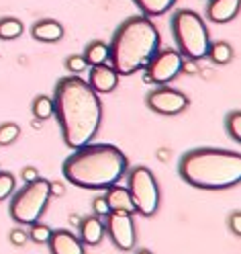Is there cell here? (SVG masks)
<instances>
[{
  "label": "cell",
  "mask_w": 241,
  "mask_h": 254,
  "mask_svg": "<svg viewBox=\"0 0 241 254\" xmlns=\"http://www.w3.org/2000/svg\"><path fill=\"white\" fill-rule=\"evenodd\" d=\"M53 115L59 123L63 144L82 148L96 137L102 123V103L84 78L63 76L53 90Z\"/></svg>",
  "instance_id": "obj_1"
},
{
  "label": "cell",
  "mask_w": 241,
  "mask_h": 254,
  "mask_svg": "<svg viewBox=\"0 0 241 254\" xmlns=\"http://www.w3.org/2000/svg\"><path fill=\"white\" fill-rule=\"evenodd\" d=\"M129 170L127 156L112 144H86L76 148L61 164L63 179L70 185L90 190H106Z\"/></svg>",
  "instance_id": "obj_2"
},
{
  "label": "cell",
  "mask_w": 241,
  "mask_h": 254,
  "mask_svg": "<svg viewBox=\"0 0 241 254\" xmlns=\"http://www.w3.org/2000/svg\"><path fill=\"white\" fill-rule=\"evenodd\" d=\"M159 31L151 19L137 14L125 19L112 33L108 43L110 66L119 76H133L153 58L159 50Z\"/></svg>",
  "instance_id": "obj_3"
},
{
  "label": "cell",
  "mask_w": 241,
  "mask_h": 254,
  "mask_svg": "<svg viewBox=\"0 0 241 254\" xmlns=\"http://www.w3.org/2000/svg\"><path fill=\"white\" fill-rule=\"evenodd\" d=\"M180 179L204 190H223L241 183V154L221 148H194L180 156Z\"/></svg>",
  "instance_id": "obj_4"
},
{
  "label": "cell",
  "mask_w": 241,
  "mask_h": 254,
  "mask_svg": "<svg viewBox=\"0 0 241 254\" xmlns=\"http://www.w3.org/2000/svg\"><path fill=\"white\" fill-rule=\"evenodd\" d=\"M172 37L178 47V54L186 60H202L208 50V29L196 10L180 8L172 14L170 21Z\"/></svg>",
  "instance_id": "obj_5"
},
{
  "label": "cell",
  "mask_w": 241,
  "mask_h": 254,
  "mask_svg": "<svg viewBox=\"0 0 241 254\" xmlns=\"http://www.w3.org/2000/svg\"><path fill=\"white\" fill-rule=\"evenodd\" d=\"M49 199H51L49 181L39 177L31 183H25L19 190H14L8 213L14 224L31 226L43 217L47 205H49Z\"/></svg>",
  "instance_id": "obj_6"
},
{
  "label": "cell",
  "mask_w": 241,
  "mask_h": 254,
  "mask_svg": "<svg viewBox=\"0 0 241 254\" xmlns=\"http://www.w3.org/2000/svg\"><path fill=\"white\" fill-rule=\"evenodd\" d=\"M125 177L135 213H139L141 217H153L159 209V201H162L155 174L147 166H135L127 170Z\"/></svg>",
  "instance_id": "obj_7"
},
{
  "label": "cell",
  "mask_w": 241,
  "mask_h": 254,
  "mask_svg": "<svg viewBox=\"0 0 241 254\" xmlns=\"http://www.w3.org/2000/svg\"><path fill=\"white\" fill-rule=\"evenodd\" d=\"M106 236L112 240L119 250L129 252L137 244V232H135V219L129 211H110L104 221Z\"/></svg>",
  "instance_id": "obj_8"
},
{
  "label": "cell",
  "mask_w": 241,
  "mask_h": 254,
  "mask_svg": "<svg viewBox=\"0 0 241 254\" xmlns=\"http://www.w3.org/2000/svg\"><path fill=\"white\" fill-rule=\"evenodd\" d=\"M180 66H182V56L178 54V50H157L153 58L145 64L147 80H151L157 86L170 84L180 74Z\"/></svg>",
  "instance_id": "obj_9"
},
{
  "label": "cell",
  "mask_w": 241,
  "mask_h": 254,
  "mask_svg": "<svg viewBox=\"0 0 241 254\" xmlns=\"http://www.w3.org/2000/svg\"><path fill=\"white\" fill-rule=\"evenodd\" d=\"M147 107L157 115H166V117H174L180 115L188 109V97L182 90H176L172 86H157L151 92H147L145 97Z\"/></svg>",
  "instance_id": "obj_10"
},
{
  "label": "cell",
  "mask_w": 241,
  "mask_h": 254,
  "mask_svg": "<svg viewBox=\"0 0 241 254\" xmlns=\"http://www.w3.org/2000/svg\"><path fill=\"white\" fill-rule=\"evenodd\" d=\"M119 84V74L112 70L108 64H96L88 72V86L96 94H108L117 88Z\"/></svg>",
  "instance_id": "obj_11"
},
{
  "label": "cell",
  "mask_w": 241,
  "mask_h": 254,
  "mask_svg": "<svg viewBox=\"0 0 241 254\" xmlns=\"http://www.w3.org/2000/svg\"><path fill=\"white\" fill-rule=\"evenodd\" d=\"M49 252L51 254H86V248L82 240L70 230H51L49 240Z\"/></svg>",
  "instance_id": "obj_12"
},
{
  "label": "cell",
  "mask_w": 241,
  "mask_h": 254,
  "mask_svg": "<svg viewBox=\"0 0 241 254\" xmlns=\"http://www.w3.org/2000/svg\"><path fill=\"white\" fill-rule=\"evenodd\" d=\"M239 8H241V0H208L206 19L215 25L229 23V21L237 19Z\"/></svg>",
  "instance_id": "obj_13"
},
{
  "label": "cell",
  "mask_w": 241,
  "mask_h": 254,
  "mask_svg": "<svg viewBox=\"0 0 241 254\" xmlns=\"http://www.w3.org/2000/svg\"><path fill=\"white\" fill-rule=\"evenodd\" d=\"M78 232H80L78 238L82 240L84 246H98L106 236L102 217H96V215H88V217H84L82 221H80Z\"/></svg>",
  "instance_id": "obj_14"
},
{
  "label": "cell",
  "mask_w": 241,
  "mask_h": 254,
  "mask_svg": "<svg viewBox=\"0 0 241 254\" xmlns=\"http://www.w3.org/2000/svg\"><path fill=\"white\" fill-rule=\"evenodd\" d=\"M31 37L41 43H55L63 37V25L55 19H41L31 27Z\"/></svg>",
  "instance_id": "obj_15"
},
{
  "label": "cell",
  "mask_w": 241,
  "mask_h": 254,
  "mask_svg": "<svg viewBox=\"0 0 241 254\" xmlns=\"http://www.w3.org/2000/svg\"><path fill=\"white\" fill-rule=\"evenodd\" d=\"M104 199L108 203V209L110 211H129V213H135L133 201H131V195H129V189L121 187L119 183L106 189Z\"/></svg>",
  "instance_id": "obj_16"
},
{
  "label": "cell",
  "mask_w": 241,
  "mask_h": 254,
  "mask_svg": "<svg viewBox=\"0 0 241 254\" xmlns=\"http://www.w3.org/2000/svg\"><path fill=\"white\" fill-rule=\"evenodd\" d=\"M133 2L137 4L143 17L153 19V17H162L168 10H172L176 0H133Z\"/></svg>",
  "instance_id": "obj_17"
},
{
  "label": "cell",
  "mask_w": 241,
  "mask_h": 254,
  "mask_svg": "<svg viewBox=\"0 0 241 254\" xmlns=\"http://www.w3.org/2000/svg\"><path fill=\"white\" fill-rule=\"evenodd\" d=\"M206 56L211 60L215 66H225L233 60V47L227 41H215V43H208V50Z\"/></svg>",
  "instance_id": "obj_18"
},
{
  "label": "cell",
  "mask_w": 241,
  "mask_h": 254,
  "mask_svg": "<svg viewBox=\"0 0 241 254\" xmlns=\"http://www.w3.org/2000/svg\"><path fill=\"white\" fill-rule=\"evenodd\" d=\"M84 60L88 66H96V64H106L108 60V43L96 39V41H90L86 47H84Z\"/></svg>",
  "instance_id": "obj_19"
},
{
  "label": "cell",
  "mask_w": 241,
  "mask_h": 254,
  "mask_svg": "<svg viewBox=\"0 0 241 254\" xmlns=\"http://www.w3.org/2000/svg\"><path fill=\"white\" fill-rule=\"evenodd\" d=\"M23 31H25V25L17 17H2L0 19V39L2 41L19 39L23 35Z\"/></svg>",
  "instance_id": "obj_20"
},
{
  "label": "cell",
  "mask_w": 241,
  "mask_h": 254,
  "mask_svg": "<svg viewBox=\"0 0 241 254\" xmlns=\"http://www.w3.org/2000/svg\"><path fill=\"white\" fill-rule=\"evenodd\" d=\"M31 113L39 121H47L49 117H53V99L47 94H37L31 103Z\"/></svg>",
  "instance_id": "obj_21"
},
{
  "label": "cell",
  "mask_w": 241,
  "mask_h": 254,
  "mask_svg": "<svg viewBox=\"0 0 241 254\" xmlns=\"http://www.w3.org/2000/svg\"><path fill=\"white\" fill-rule=\"evenodd\" d=\"M21 137V127L14 121H6L0 125V148H8Z\"/></svg>",
  "instance_id": "obj_22"
},
{
  "label": "cell",
  "mask_w": 241,
  "mask_h": 254,
  "mask_svg": "<svg viewBox=\"0 0 241 254\" xmlns=\"http://www.w3.org/2000/svg\"><path fill=\"white\" fill-rule=\"evenodd\" d=\"M225 129H227V135L239 144L241 141V111L239 109H233L227 113V117H225Z\"/></svg>",
  "instance_id": "obj_23"
},
{
  "label": "cell",
  "mask_w": 241,
  "mask_h": 254,
  "mask_svg": "<svg viewBox=\"0 0 241 254\" xmlns=\"http://www.w3.org/2000/svg\"><path fill=\"white\" fill-rule=\"evenodd\" d=\"M14 189H17V179H14V174L0 170V203L6 201L14 193Z\"/></svg>",
  "instance_id": "obj_24"
},
{
  "label": "cell",
  "mask_w": 241,
  "mask_h": 254,
  "mask_svg": "<svg viewBox=\"0 0 241 254\" xmlns=\"http://www.w3.org/2000/svg\"><path fill=\"white\" fill-rule=\"evenodd\" d=\"M51 236V228L45 226V224H39V221H35V224H31V230H29V240H33L35 244H47V240H49Z\"/></svg>",
  "instance_id": "obj_25"
},
{
  "label": "cell",
  "mask_w": 241,
  "mask_h": 254,
  "mask_svg": "<svg viewBox=\"0 0 241 254\" xmlns=\"http://www.w3.org/2000/svg\"><path fill=\"white\" fill-rule=\"evenodd\" d=\"M63 66H66V70L72 72V74H80V72H84V70H86L88 64H86V60H84L82 54H74V56L66 58Z\"/></svg>",
  "instance_id": "obj_26"
},
{
  "label": "cell",
  "mask_w": 241,
  "mask_h": 254,
  "mask_svg": "<svg viewBox=\"0 0 241 254\" xmlns=\"http://www.w3.org/2000/svg\"><path fill=\"white\" fill-rule=\"evenodd\" d=\"M8 238H10V242H12L14 246H25V244L29 242V232L23 230V226H17V228L10 230Z\"/></svg>",
  "instance_id": "obj_27"
},
{
  "label": "cell",
  "mask_w": 241,
  "mask_h": 254,
  "mask_svg": "<svg viewBox=\"0 0 241 254\" xmlns=\"http://www.w3.org/2000/svg\"><path fill=\"white\" fill-rule=\"evenodd\" d=\"M108 213H110V209H108V203H106L104 195H102V197H96V199L92 201V215H96V217H106Z\"/></svg>",
  "instance_id": "obj_28"
},
{
  "label": "cell",
  "mask_w": 241,
  "mask_h": 254,
  "mask_svg": "<svg viewBox=\"0 0 241 254\" xmlns=\"http://www.w3.org/2000/svg\"><path fill=\"white\" fill-rule=\"evenodd\" d=\"M229 230L233 236H241V211L239 209H235L229 215Z\"/></svg>",
  "instance_id": "obj_29"
},
{
  "label": "cell",
  "mask_w": 241,
  "mask_h": 254,
  "mask_svg": "<svg viewBox=\"0 0 241 254\" xmlns=\"http://www.w3.org/2000/svg\"><path fill=\"white\" fill-rule=\"evenodd\" d=\"M21 179H23V183L35 181V179H39V170H37L35 166H25V168L21 170Z\"/></svg>",
  "instance_id": "obj_30"
},
{
  "label": "cell",
  "mask_w": 241,
  "mask_h": 254,
  "mask_svg": "<svg viewBox=\"0 0 241 254\" xmlns=\"http://www.w3.org/2000/svg\"><path fill=\"white\" fill-rule=\"evenodd\" d=\"M180 72H184V74H196V72H198L196 60H184V58H182V66H180Z\"/></svg>",
  "instance_id": "obj_31"
},
{
  "label": "cell",
  "mask_w": 241,
  "mask_h": 254,
  "mask_svg": "<svg viewBox=\"0 0 241 254\" xmlns=\"http://www.w3.org/2000/svg\"><path fill=\"white\" fill-rule=\"evenodd\" d=\"M49 193L53 195V197H61L63 193H66V189H63V185L61 183H49Z\"/></svg>",
  "instance_id": "obj_32"
},
{
  "label": "cell",
  "mask_w": 241,
  "mask_h": 254,
  "mask_svg": "<svg viewBox=\"0 0 241 254\" xmlns=\"http://www.w3.org/2000/svg\"><path fill=\"white\" fill-rule=\"evenodd\" d=\"M135 254H153V252L147 248H139V250H135Z\"/></svg>",
  "instance_id": "obj_33"
},
{
  "label": "cell",
  "mask_w": 241,
  "mask_h": 254,
  "mask_svg": "<svg viewBox=\"0 0 241 254\" xmlns=\"http://www.w3.org/2000/svg\"><path fill=\"white\" fill-rule=\"evenodd\" d=\"M0 168H2V166H0Z\"/></svg>",
  "instance_id": "obj_34"
}]
</instances>
